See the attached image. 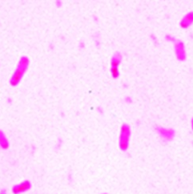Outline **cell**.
<instances>
[{"label": "cell", "instance_id": "obj_2", "mask_svg": "<svg viewBox=\"0 0 193 194\" xmlns=\"http://www.w3.org/2000/svg\"><path fill=\"white\" fill-rule=\"evenodd\" d=\"M30 184L28 181H24L21 184H19V185H15L13 187V193L14 194H18L20 193H23L26 192L28 189H30Z\"/></svg>", "mask_w": 193, "mask_h": 194}, {"label": "cell", "instance_id": "obj_1", "mask_svg": "<svg viewBox=\"0 0 193 194\" xmlns=\"http://www.w3.org/2000/svg\"><path fill=\"white\" fill-rule=\"evenodd\" d=\"M27 63H28V61H27V59L26 58V60H25V62H24L23 65H22V66L19 65V66L18 67L17 71L15 72V73L13 78H12V79H11V83L13 86H15L16 83L19 82V80H20V79H21L22 74L25 72L24 67H25V68L27 67Z\"/></svg>", "mask_w": 193, "mask_h": 194}, {"label": "cell", "instance_id": "obj_3", "mask_svg": "<svg viewBox=\"0 0 193 194\" xmlns=\"http://www.w3.org/2000/svg\"><path fill=\"white\" fill-rule=\"evenodd\" d=\"M0 144L3 148H7L8 147V144H7V140H6V137L3 135V133L0 131Z\"/></svg>", "mask_w": 193, "mask_h": 194}]
</instances>
